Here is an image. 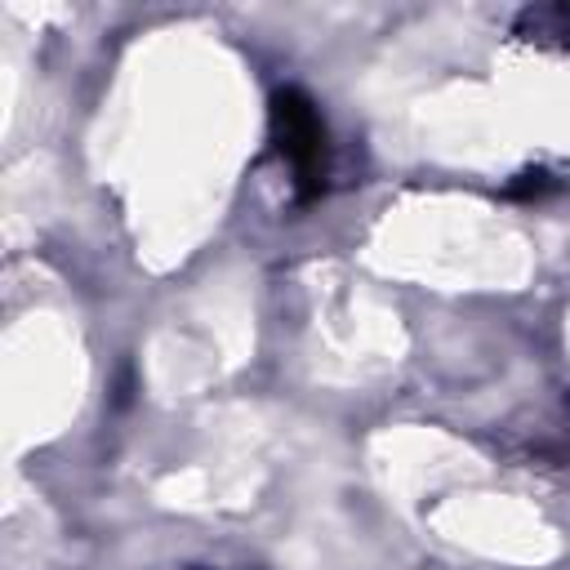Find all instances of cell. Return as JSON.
Listing matches in <instances>:
<instances>
[{
    "label": "cell",
    "instance_id": "1",
    "mask_svg": "<svg viewBox=\"0 0 570 570\" xmlns=\"http://www.w3.org/2000/svg\"><path fill=\"white\" fill-rule=\"evenodd\" d=\"M272 129H276L281 156L289 160V169L298 178V191L312 196L325 174V129H321L316 107L298 89H281L272 98Z\"/></svg>",
    "mask_w": 570,
    "mask_h": 570
}]
</instances>
